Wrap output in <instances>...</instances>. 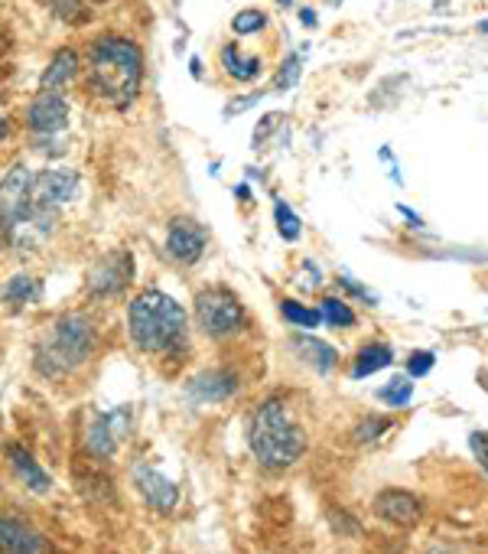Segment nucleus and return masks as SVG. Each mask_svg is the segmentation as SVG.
Masks as SVG:
<instances>
[{
    "label": "nucleus",
    "instance_id": "1",
    "mask_svg": "<svg viewBox=\"0 0 488 554\" xmlns=\"http://www.w3.org/2000/svg\"><path fill=\"white\" fill-rule=\"evenodd\" d=\"M251 450L258 457L261 467L267 470H284L293 467L303 453H306V434L300 421L293 418V411L287 401L267 398L264 405H258L251 418Z\"/></svg>",
    "mask_w": 488,
    "mask_h": 554
},
{
    "label": "nucleus",
    "instance_id": "2",
    "mask_svg": "<svg viewBox=\"0 0 488 554\" xmlns=\"http://www.w3.org/2000/svg\"><path fill=\"white\" fill-rule=\"evenodd\" d=\"M127 330H131L134 343L147 352L173 349L186 333V313L170 294L147 291L131 300L127 307Z\"/></svg>",
    "mask_w": 488,
    "mask_h": 554
},
{
    "label": "nucleus",
    "instance_id": "3",
    "mask_svg": "<svg viewBox=\"0 0 488 554\" xmlns=\"http://www.w3.org/2000/svg\"><path fill=\"white\" fill-rule=\"evenodd\" d=\"M92 85L101 98L127 105L140 85V49L127 40H98L92 49Z\"/></svg>",
    "mask_w": 488,
    "mask_h": 554
},
{
    "label": "nucleus",
    "instance_id": "4",
    "mask_svg": "<svg viewBox=\"0 0 488 554\" xmlns=\"http://www.w3.org/2000/svg\"><path fill=\"white\" fill-rule=\"evenodd\" d=\"M92 346H95V333L88 326V320L79 317V313H69V317H62L49 326L40 349H36V365L46 375L72 372L75 365H82L92 356Z\"/></svg>",
    "mask_w": 488,
    "mask_h": 554
},
{
    "label": "nucleus",
    "instance_id": "5",
    "mask_svg": "<svg viewBox=\"0 0 488 554\" xmlns=\"http://www.w3.org/2000/svg\"><path fill=\"white\" fill-rule=\"evenodd\" d=\"M196 317L205 333L222 339L238 333L244 326V307L238 304L235 294L222 291V287H212V291H202L196 297Z\"/></svg>",
    "mask_w": 488,
    "mask_h": 554
},
{
    "label": "nucleus",
    "instance_id": "6",
    "mask_svg": "<svg viewBox=\"0 0 488 554\" xmlns=\"http://www.w3.org/2000/svg\"><path fill=\"white\" fill-rule=\"evenodd\" d=\"M33 212V173L27 167H14L0 183V219L10 225L23 222Z\"/></svg>",
    "mask_w": 488,
    "mask_h": 554
},
{
    "label": "nucleus",
    "instance_id": "7",
    "mask_svg": "<svg viewBox=\"0 0 488 554\" xmlns=\"http://www.w3.org/2000/svg\"><path fill=\"white\" fill-rule=\"evenodd\" d=\"M127 431H131V408H114L108 414H101V418L88 427V437L85 444L88 450L95 453V457L108 460L114 450H118V444L127 437Z\"/></svg>",
    "mask_w": 488,
    "mask_h": 554
},
{
    "label": "nucleus",
    "instance_id": "8",
    "mask_svg": "<svg viewBox=\"0 0 488 554\" xmlns=\"http://www.w3.org/2000/svg\"><path fill=\"white\" fill-rule=\"evenodd\" d=\"M134 274V258L131 251H111V255L101 258L92 274H88V287H92V294H118L127 287V281H131Z\"/></svg>",
    "mask_w": 488,
    "mask_h": 554
},
{
    "label": "nucleus",
    "instance_id": "9",
    "mask_svg": "<svg viewBox=\"0 0 488 554\" xmlns=\"http://www.w3.org/2000/svg\"><path fill=\"white\" fill-rule=\"evenodd\" d=\"M79 190V173L75 170H46L33 180V206L53 209L59 203H69Z\"/></svg>",
    "mask_w": 488,
    "mask_h": 554
},
{
    "label": "nucleus",
    "instance_id": "10",
    "mask_svg": "<svg viewBox=\"0 0 488 554\" xmlns=\"http://www.w3.org/2000/svg\"><path fill=\"white\" fill-rule=\"evenodd\" d=\"M238 392V375L225 372V369H212V372H199L196 379H189L186 395L192 405H212V401H225Z\"/></svg>",
    "mask_w": 488,
    "mask_h": 554
},
{
    "label": "nucleus",
    "instance_id": "11",
    "mask_svg": "<svg viewBox=\"0 0 488 554\" xmlns=\"http://www.w3.org/2000/svg\"><path fill=\"white\" fill-rule=\"evenodd\" d=\"M375 512L378 519L391 522V525H417L420 522V499L414 493H407V489H384V493L375 496Z\"/></svg>",
    "mask_w": 488,
    "mask_h": 554
},
{
    "label": "nucleus",
    "instance_id": "12",
    "mask_svg": "<svg viewBox=\"0 0 488 554\" xmlns=\"http://www.w3.org/2000/svg\"><path fill=\"white\" fill-rule=\"evenodd\" d=\"M134 483L140 489V496H144L153 509H160V512H170L176 506V499H179V489L166 480L163 473H157L153 467H147V463H137L134 467Z\"/></svg>",
    "mask_w": 488,
    "mask_h": 554
},
{
    "label": "nucleus",
    "instance_id": "13",
    "mask_svg": "<svg viewBox=\"0 0 488 554\" xmlns=\"http://www.w3.org/2000/svg\"><path fill=\"white\" fill-rule=\"evenodd\" d=\"M166 251L183 264L199 261V255L205 251V229L189 219H176L170 225V235H166Z\"/></svg>",
    "mask_w": 488,
    "mask_h": 554
},
{
    "label": "nucleus",
    "instance_id": "14",
    "mask_svg": "<svg viewBox=\"0 0 488 554\" xmlns=\"http://www.w3.org/2000/svg\"><path fill=\"white\" fill-rule=\"evenodd\" d=\"M66 121H69V105H66V98L56 95V92H46L30 105V128L33 131L53 134V131L66 128Z\"/></svg>",
    "mask_w": 488,
    "mask_h": 554
},
{
    "label": "nucleus",
    "instance_id": "15",
    "mask_svg": "<svg viewBox=\"0 0 488 554\" xmlns=\"http://www.w3.org/2000/svg\"><path fill=\"white\" fill-rule=\"evenodd\" d=\"M0 551H7V554H43L46 545L33 528H27L17 519H7V515H0Z\"/></svg>",
    "mask_w": 488,
    "mask_h": 554
},
{
    "label": "nucleus",
    "instance_id": "16",
    "mask_svg": "<svg viewBox=\"0 0 488 554\" xmlns=\"http://www.w3.org/2000/svg\"><path fill=\"white\" fill-rule=\"evenodd\" d=\"M7 457H10V467H14V473L20 476V483L27 486V489H33V493H40V496L53 489V480H49V473L20 444H7Z\"/></svg>",
    "mask_w": 488,
    "mask_h": 554
},
{
    "label": "nucleus",
    "instance_id": "17",
    "mask_svg": "<svg viewBox=\"0 0 488 554\" xmlns=\"http://www.w3.org/2000/svg\"><path fill=\"white\" fill-rule=\"evenodd\" d=\"M290 346L297 349V356L306 365H313L316 372H332V369H336V362H339V352L332 349L329 343H323V339H316V336L297 333L290 339Z\"/></svg>",
    "mask_w": 488,
    "mask_h": 554
},
{
    "label": "nucleus",
    "instance_id": "18",
    "mask_svg": "<svg viewBox=\"0 0 488 554\" xmlns=\"http://www.w3.org/2000/svg\"><path fill=\"white\" fill-rule=\"evenodd\" d=\"M394 362V349L388 343H368L358 349L355 365H352V379H365V375H375L381 369H388Z\"/></svg>",
    "mask_w": 488,
    "mask_h": 554
},
{
    "label": "nucleus",
    "instance_id": "19",
    "mask_svg": "<svg viewBox=\"0 0 488 554\" xmlns=\"http://www.w3.org/2000/svg\"><path fill=\"white\" fill-rule=\"evenodd\" d=\"M222 66L231 79L238 82H254L261 75V59L258 56H241L235 46H225L222 49Z\"/></svg>",
    "mask_w": 488,
    "mask_h": 554
},
{
    "label": "nucleus",
    "instance_id": "20",
    "mask_svg": "<svg viewBox=\"0 0 488 554\" xmlns=\"http://www.w3.org/2000/svg\"><path fill=\"white\" fill-rule=\"evenodd\" d=\"M75 69H79V56L69 53V49H62V53L49 62V69L43 72V88H59L62 82H69Z\"/></svg>",
    "mask_w": 488,
    "mask_h": 554
},
{
    "label": "nucleus",
    "instance_id": "21",
    "mask_svg": "<svg viewBox=\"0 0 488 554\" xmlns=\"http://www.w3.org/2000/svg\"><path fill=\"white\" fill-rule=\"evenodd\" d=\"M319 317H323L329 326H342V330H349V326L358 323V317L352 313V307L345 304L342 297H326L323 304H319Z\"/></svg>",
    "mask_w": 488,
    "mask_h": 554
},
{
    "label": "nucleus",
    "instance_id": "22",
    "mask_svg": "<svg viewBox=\"0 0 488 554\" xmlns=\"http://www.w3.org/2000/svg\"><path fill=\"white\" fill-rule=\"evenodd\" d=\"M280 313H284V320L303 326V330H316L323 317H319V310L300 304V300H280Z\"/></svg>",
    "mask_w": 488,
    "mask_h": 554
},
{
    "label": "nucleus",
    "instance_id": "23",
    "mask_svg": "<svg viewBox=\"0 0 488 554\" xmlns=\"http://www.w3.org/2000/svg\"><path fill=\"white\" fill-rule=\"evenodd\" d=\"M0 294H4L7 304H27V300H33L36 294H40V284H36L33 277H27V274H17L4 284V291Z\"/></svg>",
    "mask_w": 488,
    "mask_h": 554
},
{
    "label": "nucleus",
    "instance_id": "24",
    "mask_svg": "<svg viewBox=\"0 0 488 554\" xmlns=\"http://www.w3.org/2000/svg\"><path fill=\"white\" fill-rule=\"evenodd\" d=\"M378 398L384 401V405H391V408H407L410 398H414V382L404 379V375H397V379H391L388 385L381 388Z\"/></svg>",
    "mask_w": 488,
    "mask_h": 554
},
{
    "label": "nucleus",
    "instance_id": "25",
    "mask_svg": "<svg viewBox=\"0 0 488 554\" xmlns=\"http://www.w3.org/2000/svg\"><path fill=\"white\" fill-rule=\"evenodd\" d=\"M274 216H277V229H280V235L287 238V242H297L300 238V219H297V212H293L284 199H277V206H274Z\"/></svg>",
    "mask_w": 488,
    "mask_h": 554
},
{
    "label": "nucleus",
    "instance_id": "26",
    "mask_svg": "<svg viewBox=\"0 0 488 554\" xmlns=\"http://www.w3.org/2000/svg\"><path fill=\"white\" fill-rule=\"evenodd\" d=\"M391 431V421L388 418H365L362 424L355 427V440L358 444H368V440H378L381 434Z\"/></svg>",
    "mask_w": 488,
    "mask_h": 554
},
{
    "label": "nucleus",
    "instance_id": "27",
    "mask_svg": "<svg viewBox=\"0 0 488 554\" xmlns=\"http://www.w3.org/2000/svg\"><path fill=\"white\" fill-rule=\"evenodd\" d=\"M264 23H267V17L261 14V10H244V14H238L235 17V33L238 36H251V33H258V30H264Z\"/></svg>",
    "mask_w": 488,
    "mask_h": 554
},
{
    "label": "nucleus",
    "instance_id": "28",
    "mask_svg": "<svg viewBox=\"0 0 488 554\" xmlns=\"http://www.w3.org/2000/svg\"><path fill=\"white\" fill-rule=\"evenodd\" d=\"M436 365V356L430 349H420V352H414V356L407 359V372L414 375V379H423V375H427L430 369Z\"/></svg>",
    "mask_w": 488,
    "mask_h": 554
},
{
    "label": "nucleus",
    "instance_id": "29",
    "mask_svg": "<svg viewBox=\"0 0 488 554\" xmlns=\"http://www.w3.org/2000/svg\"><path fill=\"white\" fill-rule=\"evenodd\" d=\"M300 79V56H290L287 62H284V69H280V75H277V88H290L293 82Z\"/></svg>",
    "mask_w": 488,
    "mask_h": 554
},
{
    "label": "nucleus",
    "instance_id": "30",
    "mask_svg": "<svg viewBox=\"0 0 488 554\" xmlns=\"http://www.w3.org/2000/svg\"><path fill=\"white\" fill-rule=\"evenodd\" d=\"M469 447L475 453V460H479L482 467H485V473H488V434H482V431L469 434Z\"/></svg>",
    "mask_w": 488,
    "mask_h": 554
},
{
    "label": "nucleus",
    "instance_id": "31",
    "mask_svg": "<svg viewBox=\"0 0 488 554\" xmlns=\"http://www.w3.org/2000/svg\"><path fill=\"white\" fill-rule=\"evenodd\" d=\"M339 284H342V287H349V291H352L355 297H362V300H368V307H378V294H371V291H368V287H362V284H355V281H352V277H349V274H342V277H339Z\"/></svg>",
    "mask_w": 488,
    "mask_h": 554
},
{
    "label": "nucleus",
    "instance_id": "32",
    "mask_svg": "<svg viewBox=\"0 0 488 554\" xmlns=\"http://www.w3.org/2000/svg\"><path fill=\"white\" fill-rule=\"evenodd\" d=\"M397 212H401V216L410 222V229H423V219L417 216V212L414 209H407V206H397Z\"/></svg>",
    "mask_w": 488,
    "mask_h": 554
},
{
    "label": "nucleus",
    "instance_id": "33",
    "mask_svg": "<svg viewBox=\"0 0 488 554\" xmlns=\"http://www.w3.org/2000/svg\"><path fill=\"white\" fill-rule=\"evenodd\" d=\"M300 20H303V27H316V14H313V10H303Z\"/></svg>",
    "mask_w": 488,
    "mask_h": 554
},
{
    "label": "nucleus",
    "instance_id": "34",
    "mask_svg": "<svg viewBox=\"0 0 488 554\" xmlns=\"http://www.w3.org/2000/svg\"><path fill=\"white\" fill-rule=\"evenodd\" d=\"M7 134V121L4 118H0V137H4Z\"/></svg>",
    "mask_w": 488,
    "mask_h": 554
},
{
    "label": "nucleus",
    "instance_id": "35",
    "mask_svg": "<svg viewBox=\"0 0 488 554\" xmlns=\"http://www.w3.org/2000/svg\"><path fill=\"white\" fill-rule=\"evenodd\" d=\"M479 33H488V20H482V23H479Z\"/></svg>",
    "mask_w": 488,
    "mask_h": 554
}]
</instances>
